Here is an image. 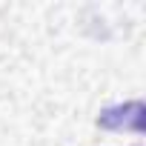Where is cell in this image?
<instances>
[{
  "mask_svg": "<svg viewBox=\"0 0 146 146\" xmlns=\"http://www.w3.org/2000/svg\"><path fill=\"white\" fill-rule=\"evenodd\" d=\"M143 115H146L143 100H123V103L106 106L98 115V126L109 129V132H135V135H140L143 132Z\"/></svg>",
  "mask_w": 146,
  "mask_h": 146,
  "instance_id": "6da1fadb",
  "label": "cell"
}]
</instances>
